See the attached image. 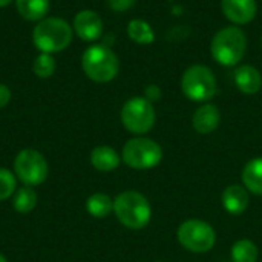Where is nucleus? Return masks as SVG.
<instances>
[{
  "label": "nucleus",
  "mask_w": 262,
  "mask_h": 262,
  "mask_svg": "<svg viewBox=\"0 0 262 262\" xmlns=\"http://www.w3.org/2000/svg\"><path fill=\"white\" fill-rule=\"evenodd\" d=\"M180 244L192 253H206L212 250L216 243V233L213 227L201 220L184 221L177 232Z\"/></svg>",
  "instance_id": "6e6552de"
},
{
  "label": "nucleus",
  "mask_w": 262,
  "mask_h": 262,
  "mask_svg": "<svg viewBox=\"0 0 262 262\" xmlns=\"http://www.w3.org/2000/svg\"><path fill=\"white\" fill-rule=\"evenodd\" d=\"M18 14L28 21H40L46 17L51 2L49 0H15Z\"/></svg>",
  "instance_id": "dca6fc26"
},
{
  "label": "nucleus",
  "mask_w": 262,
  "mask_h": 262,
  "mask_svg": "<svg viewBox=\"0 0 262 262\" xmlns=\"http://www.w3.org/2000/svg\"><path fill=\"white\" fill-rule=\"evenodd\" d=\"M81 69L95 83L112 81L120 71V61L111 46L103 43L91 45L81 55Z\"/></svg>",
  "instance_id": "7ed1b4c3"
},
{
  "label": "nucleus",
  "mask_w": 262,
  "mask_h": 262,
  "mask_svg": "<svg viewBox=\"0 0 262 262\" xmlns=\"http://www.w3.org/2000/svg\"><path fill=\"white\" fill-rule=\"evenodd\" d=\"M121 160L124 161V164L137 170L154 169L163 160V149L157 141L150 138H130L123 146Z\"/></svg>",
  "instance_id": "423d86ee"
},
{
  "label": "nucleus",
  "mask_w": 262,
  "mask_h": 262,
  "mask_svg": "<svg viewBox=\"0 0 262 262\" xmlns=\"http://www.w3.org/2000/svg\"><path fill=\"white\" fill-rule=\"evenodd\" d=\"M72 29L83 41H97L103 35V20L92 9H83L74 17Z\"/></svg>",
  "instance_id": "9d476101"
},
{
  "label": "nucleus",
  "mask_w": 262,
  "mask_h": 262,
  "mask_svg": "<svg viewBox=\"0 0 262 262\" xmlns=\"http://www.w3.org/2000/svg\"><path fill=\"white\" fill-rule=\"evenodd\" d=\"M57 63L51 54L40 52L32 61V72L40 78H49L55 72Z\"/></svg>",
  "instance_id": "4be33fe9"
},
{
  "label": "nucleus",
  "mask_w": 262,
  "mask_h": 262,
  "mask_svg": "<svg viewBox=\"0 0 262 262\" xmlns=\"http://www.w3.org/2000/svg\"><path fill=\"white\" fill-rule=\"evenodd\" d=\"M155 120L157 115L154 103L144 97H134L127 100L121 107V123L130 134H147L155 126Z\"/></svg>",
  "instance_id": "0eeeda50"
},
{
  "label": "nucleus",
  "mask_w": 262,
  "mask_h": 262,
  "mask_svg": "<svg viewBox=\"0 0 262 262\" xmlns=\"http://www.w3.org/2000/svg\"><path fill=\"white\" fill-rule=\"evenodd\" d=\"M86 210L94 218H106L114 212V200L106 193H94L86 201Z\"/></svg>",
  "instance_id": "6ab92c4d"
},
{
  "label": "nucleus",
  "mask_w": 262,
  "mask_h": 262,
  "mask_svg": "<svg viewBox=\"0 0 262 262\" xmlns=\"http://www.w3.org/2000/svg\"><path fill=\"white\" fill-rule=\"evenodd\" d=\"M235 84L236 88L247 95H255L261 91L262 75L261 72L252 64H241L235 71Z\"/></svg>",
  "instance_id": "4468645a"
},
{
  "label": "nucleus",
  "mask_w": 262,
  "mask_h": 262,
  "mask_svg": "<svg viewBox=\"0 0 262 262\" xmlns=\"http://www.w3.org/2000/svg\"><path fill=\"white\" fill-rule=\"evenodd\" d=\"M127 35L132 41L138 45H150L155 40V32L152 26L143 18H134L129 21Z\"/></svg>",
  "instance_id": "a211bd4d"
},
{
  "label": "nucleus",
  "mask_w": 262,
  "mask_h": 262,
  "mask_svg": "<svg viewBox=\"0 0 262 262\" xmlns=\"http://www.w3.org/2000/svg\"><path fill=\"white\" fill-rule=\"evenodd\" d=\"M181 91L190 101L206 103L216 94V77L209 66L192 64L181 77Z\"/></svg>",
  "instance_id": "39448f33"
},
{
  "label": "nucleus",
  "mask_w": 262,
  "mask_h": 262,
  "mask_svg": "<svg viewBox=\"0 0 262 262\" xmlns=\"http://www.w3.org/2000/svg\"><path fill=\"white\" fill-rule=\"evenodd\" d=\"M0 262H8L6 259H5V256H3V255H0Z\"/></svg>",
  "instance_id": "cd10ccee"
},
{
  "label": "nucleus",
  "mask_w": 262,
  "mask_h": 262,
  "mask_svg": "<svg viewBox=\"0 0 262 262\" xmlns=\"http://www.w3.org/2000/svg\"><path fill=\"white\" fill-rule=\"evenodd\" d=\"M107 5L115 12H126L135 5V0H107Z\"/></svg>",
  "instance_id": "b1692460"
},
{
  "label": "nucleus",
  "mask_w": 262,
  "mask_h": 262,
  "mask_svg": "<svg viewBox=\"0 0 262 262\" xmlns=\"http://www.w3.org/2000/svg\"><path fill=\"white\" fill-rule=\"evenodd\" d=\"M14 209L18 212V213H29L35 209L37 206V193L34 190V187L31 186H23L20 187L15 195H14Z\"/></svg>",
  "instance_id": "aec40b11"
},
{
  "label": "nucleus",
  "mask_w": 262,
  "mask_h": 262,
  "mask_svg": "<svg viewBox=\"0 0 262 262\" xmlns=\"http://www.w3.org/2000/svg\"><path fill=\"white\" fill-rule=\"evenodd\" d=\"M120 155L109 146H98L91 152V164L100 172H112L120 166Z\"/></svg>",
  "instance_id": "2eb2a0df"
},
{
  "label": "nucleus",
  "mask_w": 262,
  "mask_h": 262,
  "mask_svg": "<svg viewBox=\"0 0 262 262\" xmlns=\"http://www.w3.org/2000/svg\"><path fill=\"white\" fill-rule=\"evenodd\" d=\"M72 26L60 17H45L32 31V41L40 52L55 54L64 51L72 41Z\"/></svg>",
  "instance_id": "f257e3e1"
},
{
  "label": "nucleus",
  "mask_w": 262,
  "mask_h": 262,
  "mask_svg": "<svg viewBox=\"0 0 262 262\" xmlns=\"http://www.w3.org/2000/svg\"><path fill=\"white\" fill-rule=\"evenodd\" d=\"M220 121H221L220 109L212 103L201 104L195 111L193 118H192L193 129L203 135H207V134H212L213 130H216L220 126Z\"/></svg>",
  "instance_id": "f8f14e48"
},
{
  "label": "nucleus",
  "mask_w": 262,
  "mask_h": 262,
  "mask_svg": "<svg viewBox=\"0 0 262 262\" xmlns=\"http://www.w3.org/2000/svg\"><path fill=\"white\" fill-rule=\"evenodd\" d=\"M221 201H223V207L230 215H243L250 204L249 190L239 184H232L226 187V190L223 192Z\"/></svg>",
  "instance_id": "ddd939ff"
},
{
  "label": "nucleus",
  "mask_w": 262,
  "mask_h": 262,
  "mask_svg": "<svg viewBox=\"0 0 262 262\" xmlns=\"http://www.w3.org/2000/svg\"><path fill=\"white\" fill-rule=\"evenodd\" d=\"M11 100V91L6 84L0 83V109H3Z\"/></svg>",
  "instance_id": "a878e982"
},
{
  "label": "nucleus",
  "mask_w": 262,
  "mask_h": 262,
  "mask_svg": "<svg viewBox=\"0 0 262 262\" xmlns=\"http://www.w3.org/2000/svg\"><path fill=\"white\" fill-rule=\"evenodd\" d=\"M157 262H161V261H157Z\"/></svg>",
  "instance_id": "c85d7f7f"
},
{
  "label": "nucleus",
  "mask_w": 262,
  "mask_h": 262,
  "mask_svg": "<svg viewBox=\"0 0 262 262\" xmlns=\"http://www.w3.org/2000/svg\"><path fill=\"white\" fill-rule=\"evenodd\" d=\"M221 11L235 26L250 23L258 11L256 0H221Z\"/></svg>",
  "instance_id": "9b49d317"
},
{
  "label": "nucleus",
  "mask_w": 262,
  "mask_h": 262,
  "mask_svg": "<svg viewBox=\"0 0 262 262\" xmlns=\"http://www.w3.org/2000/svg\"><path fill=\"white\" fill-rule=\"evenodd\" d=\"M244 187L255 195H262V158L249 161L243 170Z\"/></svg>",
  "instance_id": "f3484780"
},
{
  "label": "nucleus",
  "mask_w": 262,
  "mask_h": 262,
  "mask_svg": "<svg viewBox=\"0 0 262 262\" xmlns=\"http://www.w3.org/2000/svg\"><path fill=\"white\" fill-rule=\"evenodd\" d=\"M11 2H12V0H0V8H5V6L11 5Z\"/></svg>",
  "instance_id": "bb28decb"
},
{
  "label": "nucleus",
  "mask_w": 262,
  "mask_h": 262,
  "mask_svg": "<svg viewBox=\"0 0 262 262\" xmlns=\"http://www.w3.org/2000/svg\"><path fill=\"white\" fill-rule=\"evenodd\" d=\"M247 37L239 26H226L220 29L210 43L213 60L226 68L236 66L246 55Z\"/></svg>",
  "instance_id": "f03ea898"
},
{
  "label": "nucleus",
  "mask_w": 262,
  "mask_h": 262,
  "mask_svg": "<svg viewBox=\"0 0 262 262\" xmlns=\"http://www.w3.org/2000/svg\"><path fill=\"white\" fill-rule=\"evenodd\" d=\"M261 43H262V40H261Z\"/></svg>",
  "instance_id": "c756f323"
},
{
  "label": "nucleus",
  "mask_w": 262,
  "mask_h": 262,
  "mask_svg": "<svg viewBox=\"0 0 262 262\" xmlns=\"http://www.w3.org/2000/svg\"><path fill=\"white\" fill-rule=\"evenodd\" d=\"M258 247L250 239H239L232 247V262H256Z\"/></svg>",
  "instance_id": "412c9836"
},
{
  "label": "nucleus",
  "mask_w": 262,
  "mask_h": 262,
  "mask_svg": "<svg viewBox=\"0 0 262 262\" xmlns=\"http://www.w3.org/2000/svg\"><path fill=\"white\" fill-rule=\"evenodd\" d=\"M14 173L25 186H40L48 178V163L35 149H23L14 160Z\"/></svg>",
  "instance_id": "1a4fd4ad"
},
{
  "label": "nucleus",
  "mask_w": 262,
  "mask_h": 262,
  "mask_svg": "<svg viewBox=\"0 0 262 262\" xmlns=\"http://www.w3.org/2000/svg\"><path fill=\"white\" fill-rule=\"evenodd\" d=\"M114 213L124 227L132 230L146 227L152 218V209L147 198L134 190L123 192L114 200Z\"/></svg>",
  "instance_id": "20e7f679"
},
{
  "label": "nucleus",
  "mask_w": 262,
  "mask_h": 262,
  "mask_svg": "<svg viewBox=\"0 0 262 262\" xmlns=\"http://www.w3.org/2000/svg\"><path fill=\"white\" fill-rule=\"evenodd\" d=\"M144 98L150 103H155L161 98V88L158 84H149L144 89Z\"/></svg>",
  "instance_id": "393cba45"
},
{
  "label": "nucleus",
  "mask_w": 262,
  "mask_h": 262,
  "mask_svg": "<svg viewBox=\"0 0 262 262\" xmlns=\"http://www.w3.org/2000/svg\"><path fill=\"white\" fill-rule=\"evenodd\" d=\"M17 189V178L8 169H0V201H5L14 195Z\"/></svg>",
  "instance_id": "5701e85b"
}]
</instances>
